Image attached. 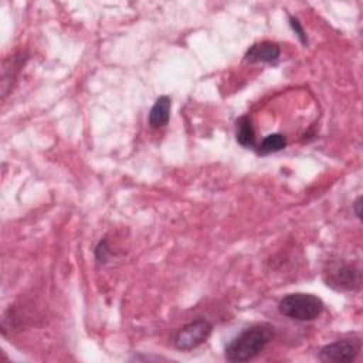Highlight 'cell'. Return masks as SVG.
Instances as JSON below:
<instances>
[{
    "label": "cell",
    "mask_w": 363,
    "mask_h": 363,
    "mask_svg": "<svg viewBox=\"0 0 363 363\" xmlns=\"http://www.w3.org/2000/svg\"><path fill=\"white\" fill-rule=\"evenodd\" d=\"M213 325L204 318H196L183 325L173 336V345L179 350H193L203 345L211 335Z\"/></svg>",
    "instance_id": "cell-3"
},
{
    "label": "cell",
    "mask_w": 363,
    "mask_h": 363,
    "mask_svg": "<svg viewBox=\"0 0 363 363\" xmlns=\"http://www.w3.org/2000/svg\"><path fill=\"white\" fill-rule=\"evenodd\" d=\"M281 48L277 43L272 41H259L252 44L244 58L248 62H274L279 58Z\"/></svg>",
    "instance_id": "cell-6"
},
{
    "label": "cell",
    "mask_w": 363,
    "mask_h": 363,
    "mask_svg": "<svg viewBox=\"0 0 363 363\" xmlns=\"http://www.w3.org/2000/svg\"><path fill=\"white\" fill-rule=\"evenodd\" d=\"M326 285L337 291H354L360 285V272L357 268L343 264L336 268H332L328 272Z\"/></svg>",
    "instance_id": "cell-5"
},
{
    "label": "cell",
    "mask_w": 363,
    "mask_h": 363,
    "mask_svg": "<svg viewBox=\"0 0 363 363\" xmlns=\"http://www.w3.org/2000/svg\"><path fill=\"white\" fill-rule=\"evenodd\" d=\"M235 138H237V142L242 147H248V149L255 147V130H254V126H252V122H251L250 116L244 115V116L237 119Z\"/></svg>",
    "instance_id": "cell-8"
},
{
    "label": "cell",
    "mask_w": 363,
    "mask_h": 363,
    "mask_svg": "<svg viewBox=\"0 0 363 363\" xmlns=\"http://www.w3.org/2000/svg\"><path fill=\"white\" fill-rule=\"evenodd\" d=\"M286 138L282 133H271L262 139L259 143L257 152L258 155H269V153H277L282 149L286 147Z\"/></svg>",
    "instance_id": "cell-9"
},
{
    "label": "cell",
    "mask_w": 363,
    "mask_h": 363,
    "mask_svg": "<svg viewBox=\"0 0 363 363\" xmlns=\"http://www.w3.org/2000/svg\"><path fill=\"white\" fill-rule=\"evenodd\" d=\"M289 24H291L292 30L295 31V34L298 35V38L301 40V43L303 45H308V37H306V33H305L302 24L299 23V20L296 17H294V16H289Z\"/></svg>",
    "instance_id": "cell-10"
},
{
    "label": "cell",
    "mask_w": 363,
    "mask_h": 363,
    "mask_svg": "<svg viewBox=\"0 0 363 363\" xmlns=\"http://www.w3.org/2000/svg\"><path fill=\"white\" fill-rule=\"evenodd\" d=\"M170 108H172L170 98L167 95H160L149 112V125L153 129H159L167 125L170 119Z\"/></svg>",
    "instance_id": "cell-7"
},
{
    "label": "cell",
    "mask_w": 363,
    "mask_h": 363,
    "mask_svg": "<svg viewBox=\"0 0 363 363\" xmlns=\"http://www.w3.org/2000/svg\"><path fill=\"white\" fill-rule=\"evenodd\" d=\"M323 302L320 298L312 294H289L284 296L278 303V311L281 315L294 320H313L323 312Z\"/></svg>",
    "instance_id": "cell-2"
},
{
    "label": "cell",
    "mask_w": 363,
    "mask_h": 363,
    "mask_svg": "<svg viewBox=\"0 0 363 363\" xmlns=\"http://www.w3.org/2000/svg\"><path fill=\"white\" fill-rule=\"evenodd\" d=\"M274 328L268 323H257L244 329L225 347V359L241 363L255 359L271 342Z\"/></svg>",
    "instance_id": "cell-1"
},
{
    "label": "cell",
    "mask_w": 363,
    "mask_h": 363,
    "mask_svg": "<svg viewBox=\"0 0 363 363\" xmlns=\"http://www.w3.org/2000/svg\"><path fill=\"white\" fill-rule=\"evenodd\" d=\"M353 210L357 218H362V197H357L356 201L353 203Z\"/></svg>",
    "instance_id": "cell-11"
},
{
    "label": "cell",
    "mask_w": 363,
    "mask_h": 363,
    "mask_svg": "<svg viewBox=\"0 0 363 363\" xmlns=\"http://www.w3.org/2000/svg\"><path fill=\"white\" fill-rule=\"evenodd\" d=\"M359 339H342L323 346L319 352V359L323 362H352L360 352Z\"/></svg>",
    "instance_id": "cell-4"
}]
</instances>
